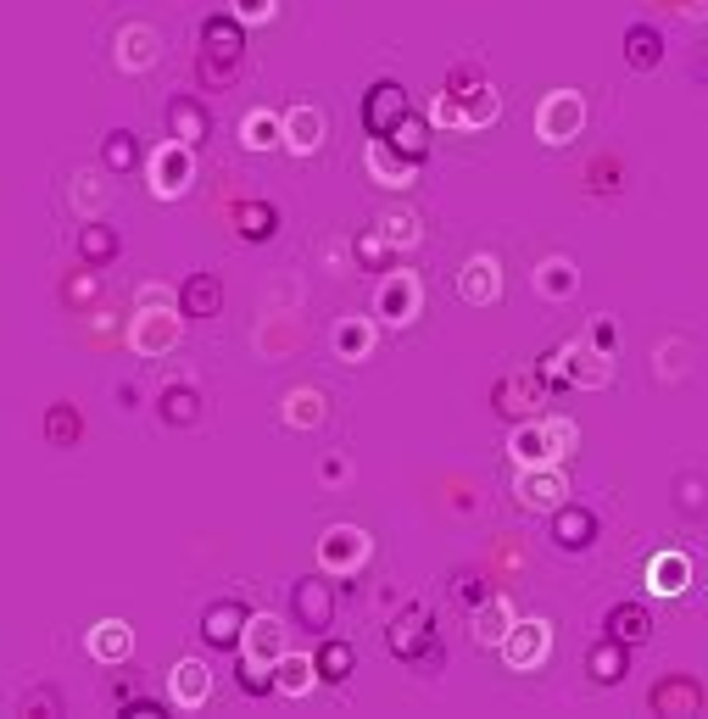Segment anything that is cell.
<instances>
[{
  "mask_svg": "<svg viewBox=\"0 0 708 719\" xmlns=\"http://www.w3.org/2000/svg\"><path fill=\"white\" fill-rule=\"evenodd\" d=\"M391 653L407 658V663H441V636H436L430 608H424V602L402 608V619L391 625Z\"/></svg>",
  "mask_w": 708,
  "mask_h": 719,
  "instance_id": "1",
  "label": "cell"
},
{
  "mask_svg": "<svg viewBox=\"0 0 708 719\" xmlns=\"http://www.w3.org/2000/svg\"><path fill=\"white\" fill-rule=\"evenodd\" d=\"M586 129V101L575 89H552L541 112H536V134L547 139V146H570V139Z\"/></svg>",
  "mask_w": 708,
  "mask_h": 719,
  "instance_id": "2",
  "label": "cell"
},
{
  "mask_svg": "<svg viewBox=\"0 0 708 719\" xmlns=\"http://www.w3.org/2000/svg\"><path fill=\"white\" fill-rule=\"evenodd\" d=\"M151 196L157 202H173V196H184L191 190V173H196V157H191V146H179V139H162V146L151 151Z\"/></svg>",
  "mask_w": 708,
  "mask_h": 719,
  "instance_id": "3",
  "label": "cell"
},
{
  "mask_svg": "<svg viewBox=\"0 0 708 719\" xmlns=\"http://www.w3.org/2000/svg\"><path fill=\"white\" fill-rule=\"evenodd\" d=\"M407 118H413V112H407V89H402V84L380 78V84L363 95V129H368L374 139H391Z\"/></svg>",
  "mask_w": 708,
  "mask_h": 719,
  "instance_id": "4",
  "label": "cell"
},
{
  "mask_svg": "<svg viewBox=\"0 0 708 719\" xmlns=\"http://www.w3.org/2000/svg\"><path fill=\"white\" fill-rule=\"evenodd\" d=\"M129 346L139 357H168L179 346V313H168V307H139L134 313V329H129Z\"/></svg>",
  "mask_w": 708,
  "mask_h": 719,
  "instance_id": "5",
  "label": "cell"
},
{
  "mask_svg": "<svg viewBox=\"0 0 708 719\" xmlns=\"http://www.w3.org/2000/svg\"><path fill=\"white\" fill-rule=\"evenodd\" d=\"M547 647H552V631H547V619H513V631L502 636V663L508 669H541V658H547Z\"/></svg>",
  "mask_w": 708,
  "mask_h": 719,
  "instance_id": "6",
  "label": "cell"
},
{
  "mask_svg": "<svg viewBox=\"0 0 708 719\" xmlns=\"http://www.w3.org/2000/svg\"><path fill=\"white\" fill-rule=\"evenodd\" d=\"M246 625H252V613H246V602H212L207 613H202V642L212 647V653H229V647H241L246 642Z\"/></svg>",
  "mask_w": 708,
  "mask_h": 719,
  "instance_id": "7",
  "label": "cell"
},
{
  "mask_svg": "<svg viewBox=\"0 0 708 719\" xmlns=\"http://www.w3.org/2000/svg\"><path fill=\"white\" fill-rule=\"evenodd\" d=\"M363 558H368V536L357 531V524H335V531L318 541L324 574H352V569H363Z\"/></svg>",
  "mask_w": 708,
  "mask_h": 719,
  "instance_id": "8",
  "label": "cell"
},
{
  "mask_svg": "<svg viewBox=\"0 0 708 719\" xmlns=\"http://www.w3.org/2000/svg\"><path fill=\"white\" fill-rule=\"evenodd\" d=\"M563 497H570V486H563V463H536V468H518V502L525 508H563Z\"/></svg>",
  "mask_w": 708,
  "mask_h": 719,
  "instance_id": "9",
  "label": "cell"
},
{
  "mask_svg": "<svg viewBox=\"0 0 708 719\" xmlns=\"http://www.w3.org/2000/svg\"><path fill=\"white\" fill-rule=\"evenodd\" d=\"M162 123H168V139H179V146H191V151L212 134V112L196 101V95H173L168 112H162Z\"/></svg>",
  "mask_w": 708,
  "mask_h": 719,
  "instance_id": "10",
  "label": "cell"
},
{
  "mask_svg": "<svg viewBox=\"0 0 708 719\" xmlns=\"http://www.w3.org/2000/svg\"><path fill=\"white\" fill-rule=\"evenodd\" d=\"M291 602H296L302 631L329 636V625H335V592H329V581H302V586L291 592Z\"/></svg>",
  "mask_w": 708,
  "mask_h": 719,
  "instance_id": "11",
  "label": "cell"
},
{
  "mask_svg": "<svg viewBox=\"0 0 708 719\" xmlns=\"http://www.w3.org/2000/svg\"><path fill=\"white\" fill-rule=\"evenodd\" d=\"M552 541H558L563 552H586V547L597 541V513L581 508V502L552 508Z\"/></svg>",
  "mask_w": 708,
  "mask_h": 719,
  "instance_id": "12",
  "label": "cell"
},
{
  "mask_svg": "<svg viewBox=\"0 0 708 719\" xmlns=\"http://www.w3.org/2000/svg\"><path fill=\"white\" fill-rule=\"evenodd\" d=\"M374 313H380L386 324H407L418 313V279L402 273V268H391V279L380 284V302H374Z\"/></svg>",
  "mask_w": 708,
  "mask_h": 719,
  "instance_id": "13",
  "label": "cell"
},
{
  "mask_svg": "<svg viewBox=\"0 0 708 719\" xmlns=\"http://www.w3.org/2000/svg\"><path fill=\"white\" fill-rule=\"evenodd\" d=\"M212 697V669L202 663V658H179L173 663V708H202Z\"/></svg>",
  "mask_w": 708,
  "mask_h": 719,
  "instance_id": "14",
  "label": "cell"
},
{
  "mask_svg": "<svg viewBox=\"0 0 708 719\" xmlns=\"http://www.w3.org/2000/svg\"><path fill=\"white\" fill-rule=\"evenodd\" d=\"M513 602L508 597H486L480 608H468V631H475V642L480 647H502V636L513 631Z\"/></svg>",
  "mask_w": 708,
  "mask_h": 719,
  "instance_id": "15",
  "label": "cell"
},
{
  "mask_svg": "<svg viewBox=\"0 0 708 719\" xmlns=\"http://www.w3.org/2000/svg\"><path fill=\"white\" fill-rule=\"evenodd\" d=\"M241 653L273 669L279 658H285V625H279L273 613H252V625H246V642H241Z\"/></svg>",
  "mask_w": 708,
  "mask_h": 719,
  "instance_id": "16",
  "label": "cell"
},
{
  "mask_svg": "<svg viewBox=\"0 0 708 719\" xmlns=\"http://www.w3.org/2000/svg\"><path fill=\"white\" fill-rule=\"evenodd\" d=\"M202 45H207V57H218L223 68H234L241 62V51H246V23L241 17H207V28H202Z\"/></svg>",
  "mask_w": 708,
  "mask_h": 719,
  "instance_id": "17",
  "label": "cell"
},
{
  "mask_svg": "<svg viewBox=\"0 0 708 719\" xmlns=\"http://www.w3.org/2000/svg\"><path fill=\"white\" fill-rule=\"evenodd\" d=\"M457 296L468 302V307H491L497 296H502V273H497V263L491 257H475L463 273H457Z\"/></svg>",
  "mask_w": 708,
  "mask_h": 719,
  "instance_id": "18",
  "label": "cell"
},
{
  "mask_svg": "<svg viewBox=\"0 0 708 719\" xmlns=\"http://www.w3.org/2000/svg\"><path fill=\"white\" fill-rule=\"evenodd\" d=\"M692 586V558L686 552H658L647 563V592L652 597H681Z\"/></svg>",
  "mask_w": 708,
  "mask_h": 719,
  "instance_id": "19",
  "label": "cell"
},
{
  "mask_svg": "<svg viewBox=\"0 0 708 719\" xmlns=\"http://www.w3.org/2000/svg\"><path fill=\"white\" fill-rule=\"evenodd\" d=\"M647 703H652V714H703V686L692 675H664Z\"/></svg>",
  "mask_w": 708,
  "mask_h": 719,
  "instance_id": "20",
  "label": "cell"
},
{
  "mask_svg": "<svg viewBox=\"0 0 708 719\" xmlns=\"http://www.w3.org/2000/svg\"><path fill=\"white\" fill-rule=\"evenodd\" d=\"M223 307V284H218V273H191V279H184L179 284V313L184 318H212Z\"/></svg>",
  "mask_w": 708,
  "mask_h": 719,
  "instance_id": "21",
  "label": "cell"
},
{
  "mask_svg": "<svg viewBox=\"0 0 708 719\" xmlns=\"http://www.w3.org/2000/svg\"><path fill=\"white\" fill-rule=\"evenodd\" d=\"M602 625H608V636H613V642H625V647L652 642V613H647L642 602H620V608H608V613H602Z\"/></svg>",
  "mask_w": 708,
  "mask_h": 719,
  "instance_id": "22",
  "label": "cell"
},
{
  "mask_svg": "<svg viewBox=\"0 0 708 719\" xmlns=\"http://www.w3.org/2000/svg\"><path fill=\"white\" fill-rule=\"evenodd\" d=\"M586 669H591V681H597V686H620V681L631 675V647H625V642H613V636H602V642L586 653Z\"/></svg>",
  "mask_w": 708,
  "mask_h": 719,
  "instance_id": "23",
  "label": "cell"
},
{
  "mask_svg": "<svg viewBox=\"0 0 708 719\" xmlns=\"http://www.w3.org/2000/svg\"><path fill=\"white\" fill-rule=\"evenodd\" d=\"M563 357H570V386L602 391L608 379H613V352H602V346H575V352H563Z\"/></svg>",
  "mask_w": 708,
  "mask_h": 719,
  "instance_id": "24",
  "label": "cell"
},
{
  "mask_svg": "<svg viewBox=\"0 0 708 719\" xmlns=\"http://www.w3.org/2000/svg\"><path fill=\"white\" fill-rule=\"evenodd\" d=\"M318 146H324V112L318 107H291L285 112V151L313 157Z\"/></svg>",
  "mask_w": 708,
  "mask_h": 719,
  "instance_id": "25",
  "label": "cell"
},
{
  "mask_svg": "<svg viewBox=\"0 0 708 719\" xmlns=\"http://www.w3.org/2000/svg\"><path fill=\"white\" fill-rule=\"evenodd\" d=\"M508 452L518 468H536V463H558L552 452V436H547V424H518L513 436H508Z\"/></svg>",
  "mask_w": 708,
  "mask_h": 719,
  "instance_id": "26",
  "label": "cell"
},
{
  "mask_svg": "<svg viewBox=\"0 0 708 719\" xmlns=\"http://www.w3.org/2000/svg\"><path fill=\"white\" fill-rule=\"evenodd\" d=\"M84 647H89V658H96V663H123L134 653V631L123 625V619H101Z\"/></svg>",
  "mask_w": 708,
  "mask_h": 719,
  "instance_id": "27",
  "label": "cell"
},
{
  "mask_svg": "<svg viewBox=\"0 0 708 719\" xmlns=\"http://www.w3.org/2000/svg\"><path fill=\"white\" fill-rule=\"evenodd\" d=\"M368 173L380 179V184H413V173H418V162H407L391 139H368Z\"/></svg>",
  "mask_w": 708,
  "mask_h": 719,
  "instance_id": "28",
  "label": "cell"
},
{
  "mask_svg": "<svg viewBox=\"0 0 708 719\" xmlns=\"http://www.w3.org/2000/svg\"><path fill=\"white\" fill-rule=\"evenodd\" d=\"M452 95L463 101V118H468V129H480V123H497V112H502L497 89H491V84H468L463 73L452 78Z\"/></svg>",
  "mask_w": 708,
  "mask_h": 719,
  "instance_id": "29",
  "label": "cell"
},
{
  "mask_svg": "<svg viewBox=\"0 0 708 719\" xmlns=\"http://www.w3.org/2000/svg\"><path fill=\"white\" fill-rule=\"evenodd\" d=\"M625 62L636 73H652L658 62H664V34H658L652 23H631L625 28Z\"/></svg>",
  "mask_w": 708,
  "mask_h": 719,
  "instance_id": "30",
  "label": "cell"
},
{
  "mask_svg": "<svg viewBox=\"0 0 708 719\" xmlns=\"http://www.w3.org/2000/svg\"><path fill=\"white\" fill-rule=\"evenodd\" d=\"M118 252H123V240H118L112 223H84L78 229V257H84V268H107Z\"/></svg>",
  "mask_w": 708,
  "mask_h": 719,
  "instance_id": "31",
  "label": "cell"
},
{
  "mask_svg": "<svg viewBox=\"0 0 708 719\" xmlns=\"http://www.w3.org/2000/svg\"><path fill=\"white\" fill-rule=\"evenodd\" d=\"M313 663H318V681L346 686V681H352V669H357V653H352L346 642H335V636H324L318 653H313Z\"/></svg>",
  "mask_w": 708,
  "mask_h": 719,
  "instance_id": "32",
  "label": "cell"
},
{
  "mask_svg": "<svg viewBox=\"0 0 708 719\" xmlns=\"http://www.w3.org/2000/svg\"><path fill=\"white\" fill-rule=\"evenodd\" d=\"M241 146L246 151H273V146H285V118H273V112H246L241 118Z\"/></svg>",
  "mask_w": 708,
  "mask_h": 719,
  "instance_id": "33",
  "label": "cell"
},
{
  "mask_svg": "<svg viewBox=\"0 0 708 719\" xmlns=\"http://www.w3.org/2000/svg\"><path fill=\"white\" fill-rule=\"evenodd\" d=\"M118 62L134 68V73L151 68V62H157V34H151L146 23H129V28L118 34Z\"/></svg>",
  "mask_w": 708,
  "mask_h": 719,
  "instance_id": "34",
  "label": "cell"
},
{
  "mask_svg": "<svg viewBox=\"0 0 708 719\" xmlns=\"http://www.w3.org/2000/svg\"><path fill=\"white\" fill-rule=\"evenodd\" d=\"M575 284H581V273H575V263H563V257H547V263L536 268V291H541L547 302H570Z\"/></svg>",
  "mask_w": 708,
  "mask_h": 719,
  "instance_id": "35",
  "label": "cell"
},
{
  "mask_svg": "<svg viewBox=\"0 0 708 719\" xmlns=\"http://www.w3.org/2000/svg\"><path fill=\"white\" fill-rule=\"evenodd\" d=\"M273 675H279V692H285V697H302V692H313V681H318V663L302 658V653H285V658L273 663Z\"/></svg>",
  "mask_w": 708,
  "mask_h": 719,
  "instance_id": "36",
  "label": "cell"
},
{
  "mask_svg": "<svg viewBox=\"0 0 708 719\" xmlns=\"http://www.w3.org/2000/svg\"><path fill=\"white\" fill-rule=\"evenodd\" d=\"M430 129L436 123H424V118H407L396 134H391V146L407 157V162H424V157H430Z\"/></svg>",
  "mask_w": 708,
  "mask_h": 719,
  "instance_id": "37",
  "label": "cell"
},
{
  "mask_svg": "<svg viewBox=\"0 0 708 719\" xmlns=\"http://www.w3.org/2000/svg\"><path fill=\"white\" fill-rule=\"evenodd\" d=\"M234 681H241V692H246V697H268V692H279V675H273L268 663L246 658V653H241V663H234Z\"/></svg>",
  "mask_w": 708,
  "mask_h": 719,
  "instance_id": "38",
  "label": "cell"
},
{
  "mask_svg": "<svg viewBox=\"0 0 708 719\" xmlns=\"http://www.w3.org/2000/svg\"><path fill=\"white\" fill-rule=\"evenodd\" d=\"M45 436H51V447H73V441L84 436V418H78L68 402H57L51 413H45Z\"/></svg>",
  "mask_w": 708,
  "mask_h": 719,
  "instance_id": "39",
  "label": "cell"
},
{
  "mask_svg": "<svg viewBox=\"0 0 708 719\" xmlns=\"http://www.w3.org/2000/svg\"><path fill=\"white\" fill-rule=\"evenodd\" d=\"M285 424L318 429V424H324V397H318V391H291V397H285Z\"/></svg>",
  "mask_w": 708,
  "mask_h": 719,
  "instance_id": "40",
  "label": "cell"
},
{
  "mask_svg": "<svg viewBox=\"0 0 708 719\" xmlns=\"http://www.w3.org/2000/svg\"><path fill=\"white\" fill-rule=\"evenodd\" d=\"M368 346H374V324L368 318H346L335 329V352L341 357H368Z\"/></svg>",
  "mask_w": 708,
  "mask_h": 719,
  "instance_id": "41",
  "label": "cell"
},
{
  "mask_svg": "<svg viewBox=\"0 0 708 719\" xmlns=\"http://www.w3.org/2000/svg\"><path fill=\"white\" fill-rule=\"evenodd\" d=\"M162 418H168V424H196V418H202V397H196L191 386L162 391Z\"/></svg>",
  "mask_w": 708,
  "mask_h": 719,
  "instance_id": "42",
  "label": "cell"
},
{
  "mask_svg": "<svg viewBox=\"0 0 708 719\" xmlns=\"http://www.w3.org/2000/svg\"><path fill=\"white\" fill-rule=\"evenodd\" d=\"M273 229H279L273 202H252V207H241V234H246V240H273Z\"/></svg>",
  "mask_w": 708,
  "mask_h": 719,
  "instance_id": "43",
  "label": "cell"
},
{
  "mask_svg": "<svg viewBox=\"0 0 708 719\" xmlns=\"http://www.w3.org/2000/svg\"><path fill=\"white\" fill-rule=\"evenodd\" d=\"M101 162L112 168V173H129L134 162H139V146H134V134H107V146H101Z\"/></svg>",
  "mask_w": 708,
  "mask_h": 719,
  "instance_id": "44",
  "label": "cell"
},
{
  "mask_svg": "<svg viewBox=\"0 0 708 719\" xmlns=\"http://www.w3.org/2000/svg\"><path fill=\"white\" fill-rule=\"evenodd\" d=\"M391 252H396V246H391L380 229L357 234V263H363V268H391Z\"/></svg>",
  "mask_w": 708,
  "mask_h": 719,
  "instance_id": "45",
  "label": "cell"
},
{
  "mask_svg": "<svg viewBox=\"0 0 708 719\" xmlns=\"http://www.w3.org/2000/svg\"><path fill=\"white\" fill-rule=\"evenodd\" d=\"M380 234L391 240L396 252H413V246H418V218H407V212H391V218H380Z\"/></svg>",
  "mask_w": 708,
  "mask_h": 719,
  "instance_id": "46",
  "label": "cell"
},
{
  "mask_svg": "<svg viewBox=\"0 0 708 719\" xmlns=\"http://www.w3.org/2000/svg\"><path fill=\"white\" fill-rule=\"evenodd\" d=\"M430 123H436V129H468V118H463V101H457L452 89H441V95H436V107H430Z\"/></svg>",
  "mask_w": 708,
  "mask_h": 719,
  "instance_id": "47",
  "label": "cell"
},
{
  "mask_svg": "<svg viewBox=\"0 0 708 719\" xmlns=\"http://www.w3.org/2000/svg\"><path fill=\"white\" fill-rule=\"evenodd\" d=\"M547 436H552V452H558V463L575 452V441H581V429L575 424H563V418H547Z\"/></svg>",
  "mask_w": 708,
  "mask_h": 719,
  "instance_id": "48",
  "label": "cell"
},
{
  "mask_svg": "<svg viewBox=\"0 0 708 719\" xmlns=\"http://www.w3.org/2000/svg\"><path fill=\"white\" fill-rule=\"evenodd\" d=\"M229 12L241 17V23H268V17H273V0H234Z\"/></svg>",
  "mask_w": 708,
  "mask_h": 719,
  "instance_id": "49",
  "label": "cell"
},
{
  "mask_svg": "<svg viewBox=\"0 0 708 719\" xmlns=\"http://www.w3.org/2000/svg\"><path fill=\"white\" fill-rule=\"evenodd\" d=\"M591 346H602V352H620V329H613L608 318H597V324H591Z\"/></svg>",
  "mask_w": 708,
  "mask_h": 719,
  "instance_id": "50",
  "label": "cell"
},
{
  "mask_svg": "<svg viewBox=\"0 0 708 719\" xmlns=\"http://www.w3.org/2000/svg\"><path fill=\"white\" fill-rule=\"evenodd\" d=\"M123 714H129V719H157V714H168V708L151 703V697H134V703H123Z\"/></svg>",
  "mask_w": 708,
  "mask_h": 719,
  "instance_id": "51",
  "label": "cell"
},
{
  "mask_svg": "<svg viewBox=\"0 0 708 719\" xmlns=\"http://www.w3.org/2000/svg\"><path fill=\"white\" fill-rule=\"evenodd\" d=\"M139 307H173V302H168L162 284H146V291H139Z\"/></svg>",
  "mask_w": 708,
  "mask_h": 719,
  "instance_id": "52",
  "label": "cell"
},
{
  "mask_svg": "<svg viewBox=\"0 0 708 719\" xmlns=\"http://www.w3.org/2000/svg\"><path fill=\"white\" fill-rule=\"evenodd\" d=\"M681 7H686L692 17H708V0H681Z\"/></svg>",
  "mask_w": 708,
  "mask_h": 719,
  "instance_id": "53",
  "label": "cell"
}]
</instances>
